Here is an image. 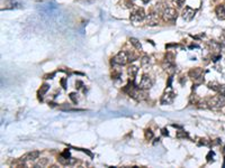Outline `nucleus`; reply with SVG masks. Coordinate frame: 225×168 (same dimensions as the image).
I'll return each instance as SVG.
<instances>
[{"label":"nucleus","mask_w":225,"mask_h":168,"mask_svg":"<svg viewBox=\"0 0 225 168\" xmlns=\"http://www.w3.org/2000/svg\"><path fill=\"white\" fill-rule=\"evenodd\" d=\"M144 18H145V12L142 8H137L136 10H134L131 14V20L133 23H140V21L144 20Z\"/></svg>","instance_id":"1"},{"label":"nucleus","mask_w":225,"mask_h":168,"mask_svg":"<svg viewBox=\"0 0 225 168\" xmlns=\"http://www.w3.org/2000/svg\"><path fill=\"white\" fill-rule=\"evenodd\" d=\"M128 61V55L126 52H119L118 54L113 59V64L116 65H125Z\"/></svg>","instance_id":"2"},{"label":"nucleus","mask_w":225,"mask_h":168,"mask_svg":"<svg viewBox=\"0 0 225 168\" xmlns=\"http://www.w3.org/2000/svg\"><path fill=\"white\" fill-rule=\"evenodd\" d=\"M162 14H163V19L166 21H174L177 19V11L174 8H164Z\"/></svg>","instance_id":"3"},{"label":"nucleus","mask_w":225,"mask_h":168,"mask_svg":"<svg viewBox=\"0 0 225 168\" xmlns=\"http://www.w3.org/2000/svg\"><path fill=\"white\" fill-rule=\"evenodd\" d=\"M140 89H142V90H149V89H151L152 86H153V80L149 76V75H143L142 80H141V82H140Z\"/></svg>","instance_id":"4"},{"label":"nucleus","mask_w":225,"mask_h":168,"mask_svg":"<svg viewBox=\"0 0 225 168\" xmlns=\"http://www.w3.org/2000/svg\"><path fill=\"white\" fill-rule=\"evenodd\" d=\"M174 97H176L174 93L170 89L169 90H166V92L163 93V95H162L161 98V104H171L174 100Z\"/></svg>","instance_id":"5"},{"label":"nucleus","mask_w":225,"mask_h":168,"mask_svg":"<svg viewBox=\"0 0 225 168\" xmlns=\"http://www.w3.org/2000/svg\"><path fill=\"white\" fill-rule=\"evenodd\" d=\"M209 104L213 106V108H221L225 104V97L223 95H217L215 98H213L210 101H209Z\"/></svg>","instance_id":"6"},{"label":"nucleus","mask_w":225,"mask_h":168,"mask_svg":"<svg viewBox=\"0 0 225 168\" xmlns=\"http://www.w3.org/2000/svg\"><path fill=\"white\" fill-rule=\"evenodd\" d=\"M196 14V10H194L193 8L190 7H185V9L182 10V18L186 21H190L194 18V16Z\"/></svg>","instance_id":"7"},{"label":"nucleus","mask_w":225,"mask_h":168,"mask_svg":"<svg viewBox=\"0 0 225 168\" xmlns=\"http://www.w3.org/2000/svg\"><path fill=\"white\" fill-rule=\"evenodd\" d=\"M40 157V153L38 151H32V153H28L25 157L22 158V161L24 163L25 160H35L36 158Z\"/></svg>","instance_id":"8"},{"label":"nucleus","mask_w":225,"mask_h":168,"mask_svg":"<svg viewBox=\"0 0 225 168\" xmlns=\"http://www.w3.org/2000/svg\"><path fill=\"white\" fill-rule=\"evenodd\" d=\"M158 21H159V17L157 12H152V14H150V15L147 16V24L149 25H155V24H158Z\"/></svg>","instance_id":"9"},{"label":"nucleus","mask_w":225,"mask_h":168,"mask_svg":"<svg viewBox=\"0 0 225 168\" xmlns=\"http://www.w3.org/2000/svg\"><path fill=\"white\" fill-rule=\"evenodd\" d=\"M189 75L195 81H197V80L201 78V70L200 68H194V70H191L189 72Z\"/></svg>","instance_id":"10"},{"label":"nucleus","mask_w":225,"mask_h":168,"mask_svg":"<svg viewBox=\"0 0 225 168\" xmlns=\"http://www.w3.org/2000/svg\"><path fill=\"white\" fill-rule=\"evenodd\" d=\"M215 11H216V15L220 19H225V7L224 6H222V5L217 6L216 9H215Z\"/></svg>","instance_id":"11"},{"label":"nucleus","mask_w":225,"mask_h":168,"mask_svg":"<svg viewBox=\"0 0 225 168\" xmlns=\"http://www.w3.org/2000/svg\"><path fill=\"white\" fill-rule=\"evenodd\" d=\"M137 72H138L137 66H135V65H132V66L128 67V74H130V76L132 78V80H133V78L136 76Z\"/></svg>","instance_id":"12"},{"label":"nucleus","mask_w":225,"mask_h":168,"mask_svg":"<svg viewBox=\"0 0 225 168\" xmlns=\"http://www.w3.org/2000/svg\"><path fill=\"white\" fill-rule=\"evenodd\" d=\"M130 42H131V44H132V45H133V46L136 48V49H141V48H142V46H141V43L138 42V39H136V38H131Z\"/></svg>","instance_id":"13"},{"label":"nucleus","mask_w":225,"mask_h":168,"mask_svg":"<svg viewBox=\"0 0 225 168\" xmlns=\"http://www.w3.org/2000/svg\"><path fill=\"white\" fill-rule=\"evenodd\" d=\"M48 89H50V85H48V84H46V83H45V84H43V85L41 86L40 92H38V93H40V95H43V94L46 93Z\"/></svg>","instance_id":"14"},{"label":"nucleus","mask_w":225,"mask_h":168,"mask_svg":"<svg viewBox=\"0 0 225 168\" xmlns=\"http://www.w3.org/2000/svg\"><path fill=\"white\" fill-rule=\"evenodd\" d=\"M153 137H154L153 132H152L151 130H146V131H145V138H146V139H149V140H151V139H152Z\"/></svg>","instance_id":"15"},{"label":"nucleus","mask_w":225,"mask_h":168,"mask_svg":"<svg viewBox=\"0 0 225 168\" xmlns=\"http://www.w3.org/2000/svg\"><path fill=\"white\" fill-rule=\"evenodd\" d=\"M141 63H142V65H147V64H150V57H147V56L142 57Z\"/></svg>","instance_id":"16"},{"label":"nucleus","mask_w":225,"mask_h":168,"mask_svg":"<svg viewBox=\"0 0 225 168\" xmlns=\"http://www.w3.org/2000/svg\"><path fill=\"white\" fill-rule=\"evenodd\" d=\"M218 84L217 83H209L208 84V87L209 89H212V90H214V91H216L217 92V90H218Z\"/></svg>","instance_id":"17"},{"label":"nucleus","mask_w":225,"mask_h":168,"mask_svg":"<svg viewBox=\"0 0 225 168\" xmlns=\"http://www.w3.org/2000/svg\"><path fill=\"white\" fill-rule=\"evenodd\" d=\"M217 92L221 94V95L225 97V85H220V86H218V90H217Z\"/></svg>","instance_id":"18"},{"label":"nucleus","mask_w":225,"mask_h":168,"mask_svg":"<svg viewBox=\"0 0 225 168\" xmlns=\"http://www.w3.org/2000/svg\"><path fill=\"white\" fill-rule=\"evenodd\" d=\"M184 2H185V0H174V5L177 7H182Z\"/></svg>","instance_id":"19"},{"label":"nucleus","mask_w":225,"mask_h":168,"mask_svg":"<svg viewBox=\"0 0 225 168\" xmlns=\"http://www.w3.org/2000/svg\"><path fill=\"white\" fill-rule=\"evenodd\" d=\"M48 160L46 159V158H43V159H41L40 163L37 164V166H41V167H43V166H45V165H48Z\"/></svg>","instance_id":"20"},{"label":"nucleus","mask_w":225,"mask_h":168,"mask_svg":"<svg viewBox=\"0 0 225 168\" xmlns=\"http://www.w3.org/2000/svg\"><path fill=\"white\" fill-rule=\"evenodd\" d=\"M77 95H78V94H75V93L70 94V99L72 100V102H73V103H77V102H78V97H77Z\"/></svg>","instance_id":"21"},{"label":"nucleus","mask_w":225,"mask_h":168,"mask_svg":"<svg viewBox=\"0 0 225 168\" xmlns=\"http://www.w3.org/2000/svg\"><path fill=\"white\" fill-rule=\"evenodd\" d=\"M213 157H214V151H209V154L207 155V161L213 160Z\"/></svg>","instance_id":"22"},{"label":"nucleus","mask_w":225,"mask_h":168,"mask_svg":"<svg viewBox=\"0 0 225 168\" xmlns=\"http://www.w3.org/2000/svg\"><path fill=\"white\" fill-rule=\"evenodd\" d=\"M185 137H188V133L182 131V133H178V138H185Z\"/></svg>","instance_id":"23"},{"label":"nucleus","mask_w":225,"mask_h":168,"mask_svg":"<svg viewBox=\"0 0 225 168\" xmlns=\"http://www.w3.org/2000/svg\"><path fill=\"white\" fill-rule=\"evenodd\" d=\"M62 157H64V158H69L70 157V153H69V150H65L64 153H62V155H61Z\"/></svg>","instance_id":"24"},{"label":"nucleus","mask_w":225,"mask_h":168,"mask_svg":"<svg viewBox=\"0 0 225 168\" xmlns=\"http://www.w3.org/2000/svg\"><path fill=\"white\" fill-rule=\"evenodd\" d=\"M162 133H163L164 136H168V130H167V129H163V130H162Z\"/></svg>","instance_id":"25"},{"label":"nucleus","mask_w":225,"mask_h":168,"mask_svg":"<svg viewBox=\"0 0 225 168\" xmlns=\"http://www.w3.org/2000/svg\"><path fill=\"white\" fill-rule=\"evenodd\" d=\"M142 1H143V2H144V4H147V2L150 1V0H142Z\"/></svg>","instance_id":"26"},{"label":"nucleus","mask_w":225,"mask_h":168,"mask_svg":"<svg viewBox=\"0 0 225 168\" xmlns=\"http://www.w3.org/2000/svg\"><path fill=\"white\" fill-rule=\"evenodd\" d=\"M223 35H224V37H225V30H224V31H223Z\"/></svg>","instance_id":"27"}]
</instances>
